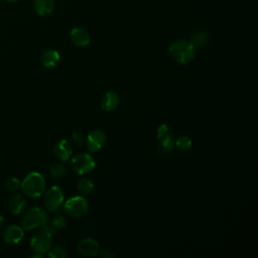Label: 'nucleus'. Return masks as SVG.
Here are the masks:
<instances>
[{"label": "nucleus", "instance_id": "393cba45", "mask_svg": "<svg viewBox=\"0 0 258 258\" xmlns=\"http://www.w3.org/2000/svg\"><path fill=\"white\" fill-rule=\"evenodd\" d=\"M72 137L74 139V142L79 146V147H82L86 144V137L84 136V134L80 131H75L73 134H72Z\"/></svg>", "mask_w": 258, "mask_h": 258}, {"label": "nucleus", "instance_id": "f03ea898", "mask_svg": "<svg viewBox=\"0 0 258 258\" xmlns=\"http://www.w3.org/2000/svg\"><path fill=\"white\" fill-rule=\"evenodd\" d=\"M20 187L25 196L33 199L38 198L45 189V180L40 173L32 171L20 182Z\"/></svg>", "mask_w": 258, "mask_h": 258}, {"label": "nucleus", "instance_id": "dca6fc26", "mask_svg": "<svg viewBox=\"0 0 258 258\" xmlns=\"http://www.w3.org/2000/svg\"><path fill=\"white\" fill-rule=\"evenodd\" d=\"M33 7L38 15L45 16L54 9V0H33Z\"/></svg>", "mask_w": 258, "mask_h": 258}, {"label": "nucleus", "instance_id": "4468645a", "mask_svg": "<svg viewBox=\"0 0 258 258\" xmlns=\"http://www.w3.org/2000/svg\"><path fill=\"white\" fill-rule=\"evenodd\" d=\"M53 152L54 155L61 161H67L71 155L73 154V148L71 143L66 140V139H61L59 140L53 148Z\"/></svg>", "mask_w": 258, "mask_h": 258}, {"label": "nucleus", "instance_id": "a878e982", "mask_svg": "<svg viewBox=\"0 0 258 258\" xmlns=\"http://www.w3.org/2000/svg\"><path fill=\"white\" fill-rule=\"evenodd\" d=\"M102 257H105V258H111V257H114V254L112 252H110L109 250H102L101 254H100Z\"/></svg>", "mask_w": 258, "mask_h": 258}, {"label": "nucleus", "instance_id": "f257e3e1", "mask_svg": "<svg viewBox=\"0 0 258 258\" xmlns=\"http://www.w3.org/2000/svg\"><path fill=\"white\" fill-rule=\"evenodd\" d=\"M169 53L176 62L186 64L195 58L196 48L190 41L177 39L170 44Z\"/></svg>", "mask_w": 258, "mask_h": 258}, {"label": "nucleus", "instance_id": "cd10ccee", "mask_svg": "<svg viewBox=\"0 0 258 258\" xmlns=\"http://www.w3.org/2000/svg\"><path fill=\"white\" fill-rule=\"evenodd\" d=\"M6 1H8V2H17L18 0H6Z\"/></svg>", "mask_w": 258, "mask_h": 258}, {"label": "nucleus", "instance_id": "f3484780", "mask_svg": "<svg viewBox=\"0 0 258 258\" xmlns=\"http://www.w3.org/2000/svg\"><path fill=\"white\" fill-rule=\"evenodd\" d=\"M25 205H26L25 199L20 194L13 195L9 200V209H10L11 213L14 215L20 214L23 211V209L25 208Z\"/></svg>", "mask_w": 258, "mask_h": 258}, {"label": "nucleus", "instance_id": "7ed1b4c3", "mask_svg": "<svg viewBox=\"0 0 258 258\" xmlns=\"http://www.w3.org/2000/svg\"><path fill=\"white\" fill-rule=\"evenodd\" d=\"M47 221L46 212L38 207L29 209L21 220V225L24 230H33L41 227Z\"/></svg>", "mask_w": 258, "mask_h": 258}, {"label": "nucleus", "instance_id": "0eeeda50", "mask_svg": "<svg viewBox=\"0 0 258 258\" xmlns=\"http://www.w3.org/2000/svg\"><path fill=\"white\" fill-rule=\"evenodd\" d=\"M96 166L95 159L88 153L77 154L72 159V167L78 174H86L91 172Z\"/></svg>", "mask_w": 258, "mask_h": 258}, {"label": "nucleus", "instance_id": "39448f33", "mask_svg": "<svg viewBox=\"0 0 258 258\" xmlns=\"http://www.w3.org/2000/svg\"><path fill=\"white\" fill-rule=\"evenodd\" d=\"M156 136L160 150L163 153H171L175 147V139L171 128L166 124L160 125L157 129Z\"/></svg>", "mask_w": 258, "mask_h": 258}, {"label": "nucleus", "instance_id": "20e7f679", "mask_svg": "<svg viewBox=\"0 0 258 258\" xmlns=\"http://www.w3.org/2000/svg\"><path fill=\"white\" fill-rule=\"evenodd\" d=\"M66 214L72 218H81L85 216L89 210L87 200L82 196H76L67 200L63 205Z\"/></svg>", "mask_w": 258, "mask_h": 258}, {"label": "nucleus", "instance_id": "6e6552de", "mask_svg": "<svg viewBox=\"0 0 258 258\" xmlns=\"http://www.w3.org/2000/svg\"><path fill=\"white\" fill-rule=\"evenodd\" d=\"M51 242L52 235L45 230L40 229V231L30 239V246L34 252L44 254L51 247Z\"/></svg>", "mask_w": 258, "mask_h": 258}, {"label": "nucleus", "instance_id": "bb28decb", "mask_svg": "<svg viewBox=\"0 0 258 258\" xmlns=\"http://www.w3.org/2000/svg\"><path fill=\"white\" fill-rule=\"evenodd\" d=\"M3 223H4V218L0 215V227L3 225Z\"/></svg>", "mask_w": 258, "mask_h": 258}, {"label": "nucleus", "instance_id": "1a4fd4ad", "mask_svg": "<svg viewBox=\"0 0 258 258\" xmlns=\"http://www.w3.org/2000/svg\"><path fill=\"white\" fill-rule=\"evenodd\" d=\"M107 141V136L100 129L93 130L86 138V145L91 152H97L104 147Z\"/></svg>", "mask_w": 258, "mask_h": 258}, {"label": "nucleus", "instance_id": "f8f14e48", "mask_svg": "<svg viewBox=\"0 0 258 258\" xmlns=\"http://www.w3.org/2000/svg\"><path fill=\"white\" fill-rule=\"evenodd\" d=\"M24 236L23 229L16 225L8 226L3 231V240L8 244L19 243Z\"/></svg>", "mask_w": 258, "mask_h": 258}, {"label": "nucleus", "instance_id": "9d476101", "mask_svg": "<svg viewBox=\"0 0 258 258\" xmlns=\"http://www.w3.org/2000/svg\"><path fill=\"white\" fill-rule=\"evenodd\" d=\"M77 252L86 257H94L99 252V244L92 238H85L77 245Z\"/></svg>", "mask_w": 258, "mask_h": 258}, {"label": "nucleus", "instance_id": "423d86ee", "mask_svg": "<svg viewBox=\"0 0 258 258\" xmlns=\"http://www.w3.org/2000/svg\"><path fill=\"white\" fill-rule=\"evenodd\" d=\"M64 196L62 189L56 185L51 186L44 196V205L46 210L51 213L57 212L63 204Z\"/></svg>", "mask_w": 258, "mask_h": 258}, {"label": "nucleus", "instance_id": "a211bd4d", "mask_svg": "<svg viewBox=\"0 0 258 258\" xmlns=\"http://www.w3.org/2000/svg\"><path fill=\"white\" fill-rule=\"evenodd\" d=\"M209 35L206 31L198 30L190 35V42L195 47H204L208 42Z\"/></svg>", "mask_w": 258, "mask_h": 258}, {"label": "nucleus", "instance_id": "ddd939ff", "mask_svg": "<svg viewBox=\"0 0 258 258\" xmlns=\"http://www.w3.org/2000/svg\"><path fill=\"white\" fill-rule=\"evenodd\" d=\"M120 97L114 91L107 92L101 100V108L106 112H112L119 106Z\"/></svg>", "mask_w": 258, "mask_h": 258}, {"label": "nucleus", "instance_id": "5701e85b", "mask_svg": "<svg viewBox=\"0 0 258 258\" xmlns=\"http://www.w3.org/2000/svg\"><path fill=\"white\" fill-rule=\"evenodd\" d=\"M48 222L50 223V225H51L56 231L66 227V220H64V218H63L62 216H60V215L54 216L52 219L48 220Z\"/></svg>", "mask_w": 258, "mask_h": 258}, {"label": "nucleus", "instance_id": "2eb2a0df", "mask_svg": "<svg viewBox=\"0 0 258 258\" xmlns=\"http://www.w3.org/2000/svg\"><path fill=\"white\" fill-rule=\"evenodd\" d=\"M59 60V53L54 49H46L41 54V62L45 68H55Z\"/></svg>", "mask_w": 258, "mask_h": 258}, {"label": "nucleus", "instance_id": "6ab92c4d", "mask_svg": "<svg viewBox=\"0 0 258 258\" xmlns=\"http://www.w3.org/2000/svg\"><path fill=\"white\" fill-rule=\"evenodd\" d=\"M94 189V183L89 178H81L78 182V190L84 196L90 195Z\"/></svg>", "mask_w": 258, "mask_h": 258}, {"label": "nucleus", "instance_id": "b1692460", "mask_svg": "<svg viewBox=\"0 0 258 258\" xmlns=\"http://www.w3.org/2000/svg\"><path fill=\"white\" fill-rule=\"evenodd\" d=\"M5 186L8 190L15 191L16 189H18L20 187V181L16 177H10L9 179H7V181L5 183Z\"/></svg>", "mask_w": 258, "mask_h": 258}, {"label": "nucleus", "instance_id": "9b49d317", "mask_svg": "<svg viewBox=\"0 0 258 258\" xmlns=\"http://www.w3.org/2000/svg\"><path fill=\"white\" fill-rule=\"evenodd\" d=\"M70 39L77 46H86L91 41L89 32L83 27H74L70 32Z\"/></svg>", "mask_w": 258, "mask_h": 258}, {"label": "nucleus", "instance_id": "aec40b11", "mask_svg": "<svg viewBox=\"0 0 258 258\" xmlns=\"http://www.w3.org/2000/svg\"><path fill=\"white\" fill-rule=\"evenodd\" d=\"M49 172H50L52 177L60 178V177H63L64 175H67L68 170H67V168H66V166L63 164H61V163H53L49 167Z\"/></svg>", "mask_w": 258, "mask_h": 258}, {"label": "nucleus", "instance_id": "412c9836", "mask_svg": "<svg viewBox=\"0 0 258 258\" xmlns=\"http://www.w3.org/2000/svg\"><path fill=\"white\" fill-rule=\"evenodd\" d=\"M46 253H47V256H49L51 258H67L69 256L66 248H63L62 246H59V245L50 247Z\"/></svg>", "mask_w": 258, "mask_h": 258}, {"label": "nucleus", "instance_id": "4be33fe9", "mask_svg": "<svg viewBox=\"0 0 258 258\" xmlns=\"http://www.w3.org/2000/svg\"><path fill=\"white\" fill-rule=\"evenodd\" d=\"M191 139L187 136H180L175 140L174 145L181 151H186L191 147Z\"/></svg>", "mask_w": 258, "mask_h": 258}]
</instances>
